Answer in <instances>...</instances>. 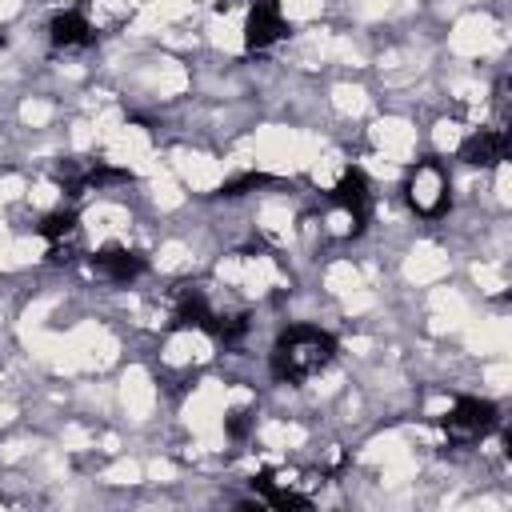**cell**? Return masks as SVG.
<instances>
[{"mask_svg":"<svg viewBox=\"0 0 512 512\" xmlns=\"http://www.w3.org/2000/svg\"><path fill=\"white\" fill-rule=\"evenodd\" d=\"M508 156V132L496 124V128H476V132H468L464 136V144H460V160H468V164H476V168H492V164H500Z\"/></svg>","mask_w":512,"mask_h":512,"instance_id":"cell-5","label":"cell"},{"mask_svg":"<svg viewBox=\"0 0 512 512\" xmlns=\"http://www.w3.org/2000/svg\"><path fill=\"white\" fill-rule=\"evenodd\" d=\"M40 236L48 240V256L52 260H68L76 252V244H80V224H76L72 212H52V216H44Z\"/></svg>","mask_w":512,"mask_h":512,"instance_id":"cell-7","label":"cell"},{"mask_svg":"<svg viewBox=\"0 0 512 512\" xmlns=\"http://www.w3.org/2000/svg\"><path fill=\"white\" fill-rule=\"evenodd\" d=\"M244 428H248V412H232L228 432H232V436H244Z\"/></svg>","mask_w":512,"mask_h":512,"instance_id":"cell-12","label":"cell"},{"mask_svg":"<svg viewBox=\"0 0 512 512\" xmlns=\"http://www.w3.org/2000/svg\"><path fill=\"white\" fill-rule=\"evenodd\" d=\"M256 184H268V176H260V172H244V176L228 180V184H224V192H228V196H240L244 188H256Z\"/></svg>","mask_w":512,"mask_h":512,"instance_id":"cell-11","label":"cell"},{"mask_svg":"<svg viewBox=\"0 0 512 512\" xmlns=\"http://www.w3.org/2000/svg\"><path fill=\"white\" fill-rule=\"evenodd\" d=\"M96 40V28L80 16V12H60L56 20H52V44L56 48H84V44H92Z\"/></svg>","mask_w":512,"mask_h":512,"instance_id":"cell-10","label":"cell"},{"mask_svg":"<svg viewBox=\"0 0 512 512\" xmlns=\"http://www.w3.org/2000/svg\"><path fill=\"white\" fill-rule=\"evenodd\" d=\"M404 192L420 216H444L448 212V172L436 160H416Z\"/></svg>","mask_w":512,"mask_h":512,"instance_id":"cell-3","label":"cell"},{"mask_svg":"<svg viewBox=\"0 0 512 512\" xmlns=\"http://www.w3.org/2000/svg\"><path fill=\"white\" fill-rule=\"evenodd\" d=\"M212 304H208V296L196 288V284H184L180 292H176V300H172V324L176 328H204L208 332V324H212Z\"/></svg>","mask_w":512,"mask_h":512,"instance_id":"cell-8","label":"cell"},{"mask_svg":"<svg viewBox=\"0 0 512 512\" xmlns=\"http://www.w3.org/2000/svg\"><path fill=\"white\" fill-rule=\"evenodd\" d=\"M496 424V408L488 400H476V396H460L444 416H440V428L452 444H476L492 432Z\"/></svg>","mask_w":512,"mask_h":512,"instance_id":"cell-2","label":"cell"},{"mask_svg":"<svg viewBox=\"0 0 512 512\" xmlns=\"http://www.w3.org/2000/svg\"><path fill=\"white\" fill-rule=\"evenodd\" d=\"M332 356H336V340L328 332H320L312 324H296L272 348V376L284 384H300V380L316 376Z\"/></svg>","mask_w":512,"mask_h":512,"instance_id":"cell-1","label":"cell"},{"mask_svg":"<svg viewBox=\"0 0 512 512\" xmlns=\"http://www.w3.org/2000/svg\"><path fill=\"white\" fill-rule=\"evenodd\" d=\"M92 264H96V272H104V276H112V280H132V276L144 272V256L132 252V248H124V244L100 248V252L92 256Z\"/></svg>","mask_w":512,"mask_h":512,"instance_id":"cell-9","label":"cell"},{"mask_svg":"<svg viewBox=\"0 0 512 512\" xmlns=\"http://www.w3.org/2000/svg\"><path fill=\"white\" fill-rule=\"evenodd\" d=\"M284 32H288V24H284L280 4H276V0H252L248 20H244V44L260 52V48L276 44Z\"/></svg>","mask_w":512,"mask_h":512,"instance_id":"cell-4","label":"cell"},{"mask_svg":"<svg viewBox=\"0 0 512 512\" xmlns=\"http://www.w3.org/2000/svg\"><path fill=\"white\" fill-rule=\"evenodd\" d=\"M328 200L336 204V208H348L356 220H364L368 224V208H372V192H368V180H364V172H356V168H348L336 184H332V192H328Z\"/></svg>","mask_w":512,"mask_h":512,"instance_id":"cell-6","label":"cell"}]
</instances>
